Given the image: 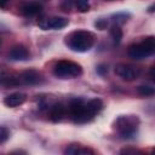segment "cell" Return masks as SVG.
Masks as SVG:
<instances>
[{
  "label": "cell",
  "instance_id": "6da1fadb",
  "mask_svg": "<svg viewBox=\"0 0 155 155\" xmlns=\"http://www.w3.org/2000/svg\"><path fill=\"white\" fill-rule=\"evenodd\" d=\"M103 102L99 98H93L85 103L82 99H73L69 104V114L75 124H85L91 121L102 109Z\"/></svg>",
  "mask_w": 155,
  "mask_h": 155
},
{
  "label": "cell",
  "instance_id": "7a4b0ae2",
  "mask_svg": "<svg viewBox=\"0 0 155 155\" xmlns=\"http://www.w3.org/2000/svg\"><path fill=\"white\" fill-rule=\"evenodd\" d=\"M96 42V35L90 30H74L69 33L64 44L74 52H86L93 47Z\"/></svg>",
  "mask_w": 155,
  "mask_h": 155
},
{
  "label": "cell",
  "instance_id": "3957f363",
  "mask_svg": "<svg viewBox=\"0 0 155 155\" xmlns=\"http://www.w3.org/2000/svg\"><path fill=\"white\" fill-rule=\"evenodd\" d=\"M139 125V119L136 115H121L114 121V128L122 138H132Z\"/></svg>",
  "mask_w": 155,
  "mask_h": 155
},
{
  "label": "cell",
  "instance_id": "277c9868",
  "mask_svg": "<svg viewBox=\"0 0 155 155\" xmlns=\"http://www.w3.org/2000/svg\"><path fill=\"white\" fill-rule=\"evenodd\" d=\"M53 75L59 79H74L82 75V67L76 62L62 59L54 64Z\"/></svg>",
  "mask_w": 155,
  "mask_h": 155
},
{
  "label": "cell",
  "instance_id": "5b68a950",
  "mask_svg": "<svg viewBox=\"0 0 155 155\" xmlns=\"http://www.w3.org/2000/svg\"><path fill=\"white\" fill-rule=\"evenodd\" d=\"M155 52V38L147 36L140 42L133 44L128 47V56L133 59H144L153 56Z\"/></svg>",
  "mask_w": 155,
  "mask_h": 155
},
{
  "label": "cell",
  "instance_id": "8992f818",
  "mask_svg": "<svg viewBox=\"0 0 155 155\" xmlns=\"http://www.w3.org/2000/svg\"><path fill=\"white\" fill-rule=\"evenodd\" d=\"M69 23L68 18L53 16V17H44L38 21V25L42 30H50V29H62L67 27Z\"/></svg>",
  "mask_w": 155,
  "mask_h": 155
},
{
  "label": "cell",
  "instance_id": "52a82bcc",
  "mask_svg": "<svg viewBox=\"0 0 155 155\" xmlns=\"http://www.w3.org/2000/svg\"><path fill=\"white\" fill-rule=\"evenodd\" d=\"M114 71L119 78H121L122 80H126V81H133L140 74V70L138 68L130 65V64H124V63L117 64L115 67Z\"/></svg>",
  "mask_w": 155,
  "mask_h": 155
},
{
  "label": "cell",
  "instance_id": "ba28073f",
  "mask_svg": "<svg viewBox=\"0 0 155 155\" xmlns=\"http://www.w3.org/2000/svg\"><path fill=\"white\" fill-rule=\"evenodd\" d=\"M19 81L25 85H38L42 81V76L39 71H36L34 69H29L21 74Z\"/></svg>",
  "mask_w": 155,
  "mask_h": 155
},
{
  "label": "cell",
  "instance_id": "9c48e42d",
  "mask_svg": "<svg viewBox=\"0 0 155 155\" xmlns=\"http://www.w3.org/2000/svg\"><path fill=\"white\" fill-rule=\"evenodd\" d=\"M25 101H27V94L22 92H15L4 98V104L8 108H16V107L22 105Z\"/></svg>",
  "mask_w": 155,
  "mask_h": 155
},
{
  "label": "cell",
  "instance_id": "30bf717a",
  "mask_svg": "<svg viewBox=\"0 0 155 155\" xmlns=\"http://www.w3.org/2000/svg\"><path fill=\"white\" fill-rule=\"evenodd\" d=\"M8 57L12 59V61H25L28 59L29 57V51L25 46L23 45H17V46H13L10 52H8Z\"/></svg>",
  "mask_w": 155,
  "mask_h": 155
},
{
  "label": "cell",
  "instance_id": "8fae6325",
  "mask_svg": "<svg viewBox=\"0 0 155 155\" xmlns=\"http://www.w3.org/2000/svg\"><path fill=\"white\" fill-rule=\"evenodd\" d=\"M42 11V5L39 2H28L21 7V13L25 17H33Z\"/></svg>",
  "mask_w": 155,
  "mask_h": 155
},
{
  "label": "cell",
  "instance_id": "7c38bea8",
  "mask_svg": "<svg viewBox=\"0 0 155 155\" xmlns=\"http://www.w3.org/2000/svg\"><path fill=\"white\" fill-rule=\"evenodd\" d=\"M64 154H67V155H87V154H94V151L87 147L81 145V144H70L65 148Z\"/></svg>",
  "mask_w": 155,
  "mask_h": 155
},
{
  "label": "cell",
  "instance_id": "4fadbf2b",
  "mask_svg": "<svg viewBox=\"0 0 155 155\" xmlns=\"http://www.w3.org/2000/svg\"><path fill=\"white\" fill-rule=\"evenodd\" d=\"M65 114V107L61 103H56L53 104L51 108H50V111H48V115H50V119L53 121V122H58L63 119Z\"/></svg>",
  "mask_w": 155,
  "mask_h": 155
},
{
  "label": "cell",
  "instance_id": "5bb4252c",
  "mask_svg": "<svg viewBox=\"0 0 155 155\" xmlns=\"http://www.w3.org/2000/svg\"><path fill=\"white\" fill-rule=\"evenodd\" d=\"M110 36L114 41V44H119L122 39V30L119 25H113L110 28Z\"/></svg>",
  "mask_w": 155,
  "mask_h": 155
},
{
  "label": "cell",
  "instance_id": "9a60e30c",
  "mask_svg": "<svg viewBox=\"0 0 155 155\" xmlns=\"http://www.w3.org/2000/svg\"><path fill=\"white\" fill-rule=\"evenodd\" d=\"M137 91H138V93H139L140 96H144V97L153 96V94H154V92H155L154 87H153V86H150V85H140V86H138Z\"/></svg>",
  "mask_w": 155,
  "mask_h": 155
},
{
  "label": "cell",
  "instance_id": "2e32d148",
  "mask_svg": "<svg viewBox=\"0 0 155 155\" xmlns=\"http://www.w3.org/2000/svg\"><path fill=\"white\" fill-rule=\"evenodd\" d=\"M74 6L78 8L79 12H87L90 10V1L88 0H75Z\"/></svg>",
  "mask_w": 155,
  "mask_h": 155
},
{
  "label": "cell",
  "instance_id": "e0dca14e",
  "mask_svg": "<svg viewBox=\"0 0 155 155\" xmlns=\"http://www.w3.org/2000/svg\"><path fill=\"white\" fill-rule=\"evenodd\" d=\"M74 1H75V0H61L59 7H61L63 11L68 12V11H70V10L74 7Z\"/></svg>",
  "mask_w": 155,
  "mask_h": 155
},
{
  "label": "cell",
  "instance_id": "ac0fdd59",
  "mask_svg": "<svg viewBox=\"0 0 155 155\" xmlns=\"http://www.w3.org/2000/svg\"><path fill=\"white\" fill-rule=\"evenodd\" d=\"M8 138H10V131L6 127L0 126V144H4Z\"/></svg>",
  "mask_w": 155,
  "mask_h": 155
},
{
  "label": "cell",
  "instance_id": "d6986e66",
  "mask_svg": "<svg viewBox=\"0 0 155 155\" xmlns=\"http://www.w3.org/2000/svg\"><path fill=\"white\" fill-rule=\"evenodd\" d=\"M120 154H142V151H140V150H137V149L125 148V149L120 150Z\"/></svg>",
  "mask_w": 155,
  "mask_h": 155
},
{
  "label": "cell",
  "instance_id": "ffe728a7",
  "mask_svg": "<svg viewBox=\"0 0 155 155\" xmlns=\"http://www.w3.org/2000/svg\"><path fill=\"white\" fill-rule=\"evenodd\" d=\"M107 24H108V22L105 21V19H98L96 23H94V25L98 28V29H101V30H103V29H105V27H107Z\"/></svg>",
  "mask_w": 155,
  "mask_h": 155
},
{
  "label": "cell",
  "instance_id": "44dd1931",
  "mask_svg": "<svg viewBox=\"0 0 155 155\" xmlns=\"http://www.w3.org/2000/svg\"><path fill=\"white\" fill-rule=\"evenodd\" d=\"M97 73H98L99 75L107 74V73H108V67H107L105 64H99V65L97 67Z\"/></svg>",
  "mask_w": 155,
  "mask_h": 155
},
{
  "label": "cell",
  "instance_id": "7402d4cb",
  "mask_svg": "<svg viewBox=\"0 0 155 155\" xmlns=\"http://www.w3.org/2000/svg\"><path fill=\"white\" fill-rule=\"evenodd\" d=\"M8 0H0V7H6Z\"/></svg>",
  "mask_w": 155,
  "mask_h": 155
}]
</instances>
